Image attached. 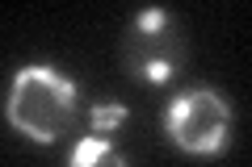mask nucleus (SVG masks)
I'll return each mask as SVG.
<instances>
[{
    "instance_id": "nucleus-1",
    "label": "nucleus",
    "mask_w": 252,
    "mask_h": 167,
    "mask_svg": "<svg viewBox=\"0 0 252 167\" xmlns=\"http://www.w3.org/2000/svg\"><path fill=\"white\" fill-rule=\"evenodd\" d=\"M4 117L17 134L46 146L59 134H67V125L76 121V84L46 63H26L13 75Z\"/></svg>"
},
{
    "instance_id": "nucleus-3",
    "label": "nucleus",
    "mask_w": 252,
    "mask_h": 167,
    "mask_svg": "<svg viewBox=\"0 0 252 167\" xmlns=\"http://www.w3.org/2000/svg\"><path fill=\"white\" fill-rule=\"evenodd\" d=\"M181 54H185V42L164 9H143L122 38V63L143 84H168L177 75Z\"/></svg>"
},
{
    "instance_id": "nucleus-2",
    "label": "nucleus",
    "mask_w": 252,
    "mask_h": 167,
    "mask_svg": "<svg viewBox=\"0 0 252 167\" xmlns=\"http://www.w3.org/2000/svg\"><path fill=\"white\" fill-rule=\"evenodd\" d=\"M164 130L177 150L193 159H215L231 142V105L215 88H189L164 109Z\"/></svg>"
},
{
    "instance_id": "nucleus-5",
    "label": "nucleus",
    "mask_w": 252,
    "mask_h": 167,
    "mask_svg": "<svg viewBox=\"0 0 252 167\" xmlns=\"http://www.w3.org/2000/svg\"><path fill=\"white\" fill-rule=\"evenodd\" d=\"M126 125V105H118V100H105V105H93L89 109V134H114Z\"/></svg>"
},
{
    "instance_id": "nucleus-4",
    "label": "nucleus",
    "mask_w": 252,
    "mask_h": 167,
    "mask_svg": "<svg viewBox=\"0 0 252 167\" xmlns=\"http://www.w3.org/2000/svg\"><path fill=\"white\" fill-rule=\"evenodd\" d=\"M67 167H130V163H126V155L109 138H101V134H84V138L72 146Z\"/></svg>"
}]
</instances>
